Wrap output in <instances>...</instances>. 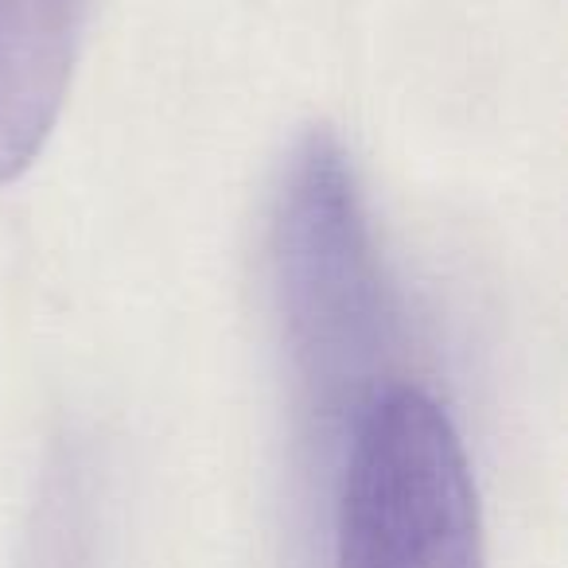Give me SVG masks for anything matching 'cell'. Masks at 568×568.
<instances>
[{
    "instance_id": "6da1fadb",
    "label": "cell",
    "mask_w": 568,
    "mask_h": 568,
    "mask_svg": "<svg viewBox=\"0 0 568 568\" xmlns=\"http://www.w3.org/2000/svg\"><path fill=\"white\" fill-rule=\"evenodd\" d=\"M268 273L304 436L324 456L389 394L405 355V308L382 257L358 172L332 129L284 160L268 219Z\"/></svg>"
},
{
    "instance_id": "7a4b0ae2",
    "label": "cell",
    "mask_w": 568,
    "mask_h": 568,
    "mask_svg": "<svg viewBox=\"0 0 568 568\" xmlns=\"http://www.w3.org/2000/svg\"><path fill=\"white\" fill-rule=\"evenodd\" d=\"M339 456L335 568H487L471 464L433 394H382Z\"/></svg>"
},
{
    "instance_id": "3957f363",
    "label": "cell",
    "mask_w": 568,
    "mask_h": 568,
    "mask_svg": "<svg viewBox=\"0 0 568 568\" xmlns=\"http://www.w3.org/2000/svg\"><path fill=\"white\" fill-rule=\"evenodd\" d=\"M79 0H0V187L32 168L67 102Z\"/></svg>"
},
{
    "instance_id": "277c9868",
    "label": "cell",
    "mask_w": 568,
    "mask_h": 568,
    "mask_svg": "<svg viewBox=\"0 0 568 568\" xmlns=\"http://www.w3.org/2000/svg\"><path fill=\"white\" fill-rule=\"evenodd\" d=\"M94 545V495L79 456L51 467L43 498L36 506V526L28 537L24 568H87Z\"/></svg>"
}]
</instances>
